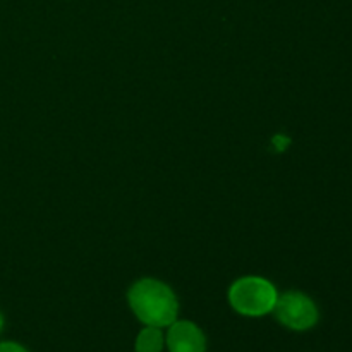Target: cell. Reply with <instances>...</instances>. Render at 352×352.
Masks as SVG:
<instances>
[{
    "instance_id": "cell-5",
    "label": "cell",
    "mask_w": 352,
    "mask_h": 352,
    "mask_svg": "<svg viewBox=\"0 0 352 352\" xmlns=\"http://www.w3.org/2000/svg\"><path fill=\"white\" fill-rule=\"evenodd\" d=\"M165 347V336L158 327H144L136 337V352H162Z\"/></svg>"
},
{
    "instance_id": "cell-7",
    "label": "cell",
    "mask_w": 352,
    "mask_h": 352,
    "mask_svg": "<svg viewBox=\"0 0 352 352\" xmlns=\"http://www.w3.org/2000/svg\"><path fill=\"white\" fill-rule=\"evenodd\" d=\"M2 329H3V316L2 313H0V332H2Z\"/></svg>"
},
{
    "instance_id": "cell-1",
    "label": "cell",
    "mask_w": 352,
    "mask_h": 352,
    "mask_svg": "<svg viewBox=\"0 0 352 352\" xmlns=\"http://www.w3.org/2000/svg\"><path fill=\"white\" fill-rule=\"evenodd\" d=\"M127 301L134 316L148 327L164 329L177 320L179 302L174 291L155 278L138 280L127 292Z\"/></svg>"
},
{
    "instance_id": "cell-3",
    "label": "cell",
    "mask_w": 352,
    "mask_h": 352,
    "mask_svg": "<svg viewBox=\"0 0 352 352\" xmlns=\"http://www.w3.org/2000/svg\"><path fill=\"white\" fill-rule=\"evenodd\" d=\"M272 313L282 325L296 330V332H305V330L313 329L320 318L318 308L313 302V299L298 291L278 296Z\"/></svg>"
},
{
    "instance_id": "cell-4",
    "label": "cell",
    "mask_w": 352,
    "mask_h": 352,
    "mask_svg": "<svg viewBox=\"0 0 352 352\" xmlns=\"http://www.w3.org/2000/svg\"><path fill=\"white\" fill-rule=\"evenodd\" d=\"M168 352H206V337L196 323L175 320L165 337Z\"/></svg>"
},
{
    "instance_id": "cell-6",
    "label": "cell",
    "mask_w": 352,
    "mask_h": 352,
    "mask_svg": "<svg viewBox=\"0 0 352 352\" xmlns=\"http://www.w3.org/2000/svg\"><path fill=\"white\" fill-rule=\"evenodd\" d=\"M0 352H30L17 342H0Z\"/></svg>"
},
{
    "instance_id": "cell-2",
    "label": "cell",
    "mask_w": 352,
    "mask_h": 352,
    "mask_svg": "<svg viewBox=\"0 0 352 352\" xmlns=\"http://www.w3.org/2000/svg\"><path fill=\"white\" fill-rule=\"evenodd\" d=\"M278 294L275 285L263 277H243L229 289V302L243 316H265L274 311Z\"/></svg>"
}]
</instances>
